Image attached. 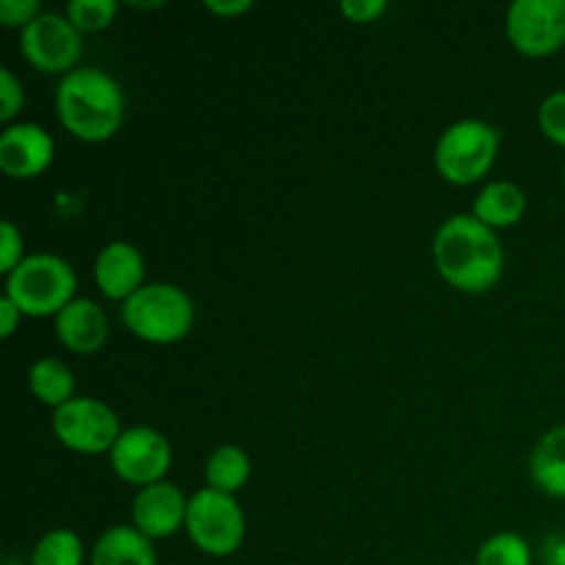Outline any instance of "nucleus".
I'll return each mask as SVG.
<instances>
[{
	"label": "nucleus",
	"mask_w": 565,
	"mask_h": 565,
	"mask_svg": "<svg viewBox=\"0 0 565 565\" xmlns=\"http://www.w3.org/2000/svg\"><path fill=\"white\" fill-rule=\"evenodd\" d=\"M434 265L447 285L478 296L500 285L505 252L497 232L472 213L452 215L436 230Z\"/></svg>",
	"instance_id": "f257e3e1"
},
{
	"label": "nucleus",
	"mask_w": 565,
	"mask_h": 565,
	"mask_svg": "<svg viewBox=\"0 0 565 565\" xmlns=\"http://www.w3.org/2000/svg\"><path fill=\"white\" fill-rule=\"evenodd\" d=\"M55 114L72 138L103 143L114 138L125 121V92L108 72L97 66H77L61 77Z\"/></svg>",
	"instance_id": "f03ea898"
},
{
	"label": "nucleus",
	"mask_w": 565,
	"mask_h": 565,
	"mask_svg": "<svg viewBox=\"0 0 565 565\" xmlns=\"http://www.w3.org/2000/svg\"><path fill=\"white\" fill-rule=\"evenodd\" d=\"M75 268L58 254H28L6 276V298L20 307L22 318H58L75 301Z\"/></svg>",
	"instance_id": "7ed1b4c3"
},
{
	"label": "nucleus",
	"mask_w": 565,
	"mask_h": 565,
	"mask_svg": "<svg viewBox=\"0 0 565 565\" xmlns=\"http://www.w3.org/2000/svg\"><path fill=\"white\" fill-rule=\"evenodd\" d=\"M121 320L138 340L152 345H174L191 334L196 323V307L182 287L152 281L121 303Z\"/></svg>",
	"instance_id": "20e7f679"
},
{
	"label": "nucleus",
	"mask_w": 565,
	"mask_h": 565,
	"mask_svg": "<svg viewBox=\"0 0 565 565\" xmlns=\"http://www.w3.org/2000/svg\"><path fill=\"white\" fill-rule=\"evenodd\" d=\"M500 154V132L480 119H461L436 141L434 163L450 185H475L483 180Z\"/></svg>",
	"instance_id": "39448f33"
},
{
	"label": "nucleus",
	"mask_w": 565,
	"mask_h": 565,
	"mask_svg": "<svg viewBox=\"0 0 565 565\" xmlns=\"http://www.w3.org/2000/svg\"><path fill=\"white\" fill-rule=\"evenodd\" d=\"M185 533L207 557H232L246 541V516L235 497L204 486L188 500Z\"/></svg>",
	"instance_id": "423d86ee"
},
{
	"label": "nucleus",
	"mask_w": 565,
	"mask_h": 565,
	"mask_svg": "<svg viewBox=\"0 0 565 565\" xmlns=\"http://www.w3.org/2000/svg\"><path fill=\"white\" fill-rule=\"evenodd\" d=\"M53 434L66 450L81 456H103L114 450L121 436L119 417L97 397H72L53 412Z\"/></svg>",
	"instance_id": "0eeeda50"
},
{
	"label": "nucleus",
	"mask_w": 565,
	"mask_h": 565,
	"mask_svg": "<svg viewBox=\"0 0 565 565\" xmlns=\"http://www.w3.org/2000/svg\"><path fill=\"white\" fill-rule=\"evenodd\" d=\"M20 53L44 75H70L83 55V33L66 14L42 11L25 31H20Z\"/></svg>",
	"instance_id": "6e6552de"
},
{
	"label": "nucleus",
	"mask_w": 565,
	"mask_h": 565,
	"mask_svg": "<svg viewBox=\"0 0 565 565\" xmlns=\"http://www.w3.org/2000/svg\"><path fill=\"white\" fill-rule=\"evenodd\" d=\"M508 42L527 58H546L565 47V0H516L508 9Z\"/></svg>",
	"instance_id": "1a4fd4ad"
},
{
	"label": "nucleus",
	"mask_w": 565,
	"mask_h": 565,
	"mask_svg": "<svg viewBox=\"0 0 565 565\" xmlns=\"http://www.w3.org/2000/svg\"><path fill=\"white\" fill-rule=\"evenodd\" d=\"M108 458L116 478L138 486V489H147V486L166 480L174 452L160 430L149 428V425H136V428L121 430Z\"/></svg>",
	"instance_id": "9d476101"
},
{
	"label": "nucleus",
	"mask_w": 565,
	"mask_h": 565,
	"mask_svg": "<svg viewBox=\"0 0 565 565\" xmlns=\"http://www.w3.org/2000/svg\"><path fill=\"white\" fill-rule=\"evenodd\" d=\"M53 158V136L33 121H17L0 132V171L11 180H33L44 174Z\"/></svg>",
	"instance_id": "9b49d317"
},
{
	"label": "nucleus",
	"mask_w": 565,
	"mask_h": 565,
	"mask_svg": "<svg viewBox=\"0 0 565 565\" xmlns=\"http://www.w3.org/2000/svg\"><path fill=\"white\" fill-rule=\"evenodd\" d=\"M185 516L188 497L182 494L180 486L169 483V480L138 489V494L132 497V527L147 535L149 541L171 539L177 530H185Z\"/></svg>",
	"instance_id": "f8f14e48"
},
{
	"label": "nucleus",
	"mask_w": 565,
	"mask_h": 565,
	"mask_svg": "<svg viewBox=\"0 0 565 565\" xmlns=\"http://www.w3.org/2000/svg\"><path fill=\"white\" fill-rule=\"evenodd\" d=\"M147 265L141 252L127 241H114L94 259V281L108 301H121L136 296L147 285Z\"/></svg>",
	"instance_id": "ddd939ff"
},
{
	"label": "nucleus",
	"mask_w": 565,
	"mask_h": 565,
	"mask_svg": "<svg viewBox=\"0 0 565 565\" xmlns=\"http://www.w3.org/2000/svg\"><path fill=\"white\" fill-rule=\"evenodd\" d=\"M108 334V315L92 298H75L55 318V337L66 351L77 353V356H92V353L103 351Z\"/></svg>",
	"instance_id": "4468645a"
},
{
	"label": "nucleus",
	"mask_w": 565,
	"mask_h": 565,
	"mask_svg": "<svg viewBox=\"0 0 565 565\" xmlns=\"http://www.w3.org/2000/svg\"><path fill=\"white\" fill-rule=\"evenodd\" d=\"M88 565H158V552L132 524H116L94 541Z\"/></svg>",
	"instance_id": "2eb2a0df"
},
{
	"label": "nucleus",
	"mask_w": 565,
	"mask_h": 565,
	"mask_svg": "<svg viewBox=\"0 0 565 565\" xmlns=\"http://www.w3.org/2000/svg\"><path fill=\"white\" fill-rule=\"evenodd\" d=\"M527 213V196H524L522 188L516 182H489V185L480 191V196L475 199L472 215L478 221H483L489 230H508V226H516L519 221Z\"/></svg>",
	"instance_id": "dca6fc26"
},
{
	"label": "nucleus",
	"mask_w": 565,
	"mask_h": 565,
	"mask_svg": "<svg viewBox=\"0 0 565 565\" xmlns=\"http://www.w3.org/2000/svg\"><path fill=\"white\" fill-rule=\"evenodd\" d=\"M530 478L544 494L565 500V425L541 436L530 456Z\"/></svg>",
	"instance_id": "f3484780"
},
{
	"label": "nucleus",
	"mask_w": 565,
	"mask_h": 565,
	"mask_svg": "<svg viewBox=\"0 0 565 565\" xmlns=\"http://www.w3.org/2000/svg\"><path fill=\"white\" fill-rule=\"evenodd\" d=\"M28 386L42 406H50L55 412L75 397V373L61 359L44 356L33 362L31 373H28Z\"/></svg>",
	"instance_id": "a211bd4d"
},
{
	"label": "nucleus",
	"mask_w": 565,
	"mask_h": 565,
	"mask_svg": "<svg viewBox=\"0 0 565 565\" xmlns=\"http://www.w3.org/2000/svg\"><path fill=\"white\" fill-rule=\"evenodd\" d=\"M252 478V458L243 447L237 445H221L210 452L207 463H204V480L207 489L221 491V494L235 497L243 486Z\"/></svg>",
	"instance_id": "6ab92c4d"
},
{
	"label": "nucleus",
	"mask_w": 565,
	"mask_h": 565,
	"mask_svg": "<svg viewBox=\"0 0 565 565\" xmlns=\"http://www.w3.org/2000/svg\"><path fill=\"white\" fill-rule=\"evenodd\" d=\"M86 546L75 530H50L36 541L31 552V565H83Z\"/></svg>",
	"instance_id": "aec40b11"
},
{
	"label": "nucleus",
	"mask_w": 565,
	"mask_h": 565,
	"mask_svg": "<svg viewBox=\"0 0 565 565\" xmlns=\"http://www.w3.org/2000/svg\"><path fill=\"white\" fill-rule=\"evenodd\" d=\"M475 565H533V552L522 535L497 533L480 546Z\"/></svg>",
	"instance_id": "412c9836"
},
{
	"label": "nucleus",
	"mask_w": 565,
	"mask_h": 565,
	"mask_svg": "<svg viewBox=\"0 0 565 565\" xmlns=\"http://www.w3.org/2000/svg\"><path fill=\"white\" fill-rule=\"evenodd\" d=\"M119 3L116 0H72L66 6V17L81 33H99L116 20Z\"/></svg>",
	"instance_id": "4be33fe9"
},
{
	"label": "nucleus",
	"mask_w": 565,
	"mask_h": 565,
	"mask_svg": "<svg viewBox=\"0 0 565 565\" xmlns=\"http://www.w3.org/2000/svg\"><path fill=\"white\" fill-rule=\"evenodd\" d=\"M539 127L552 143L565 147V92H555L541 103Z\"/></svg>",
	"instance_id": "5701e85b"
},
{
	"label": "nucleus",
	"mask_w": 565,
	"mask_h": 565,
	"mask_svg": "<svg viewBox=\"0 0 565 565\" xmlns=\"http://www.w3.org/2000/svg\"><path fill=\"white\" fill-rule=\"evenodd\" d=\"M25 259V241L11 221L0 224V274L9 276Z\"/></svg>",
	"instance_id": "b1692460"
},
{
	"label": "nucleus",
	"mask_w": 565,
	"mask_h": 565,
	"mask_svg": "<svg viewBox=\"0 0 565 565\" xmlns=\"http://www.w3.org/2000/svg\"><path fill=\"white\" fill-rule=\"evenodd\" d=\"M22 103H25L22 83L17 81V75L9 66H3V70H0V121H3V125H11V119L20 114Z\"/></svg>",
	"instance_id": "393cba45"
},
{
	"label": "nucleus",
	"mask_w": 565,
	"mask_h": 565,
	"mask_svg": "<svg viewBox=\"0 0 565 565\" xmlns=\"http://www.w3.org/2000/svg\"><path fill=\"white\" fill-rule=\"evenodd\" d=\"M39 14H42V3L39 0H0V25L3 28H20V31H25Z\"/></svg>",
	"instance_id": "a878e982"
},
{
	"label": "nucleus",
	"mask_w": 565,
	"mask_h": 565,
	"mask_svg": "<svg viewBox=\"0 0 565 565\" xmlns=\"http://www.w3.org/2000/svg\"><path fill=\"white\" fill-rule=\"evenodd\" d=\"M386 9H390L386 0H345L340 6L342 17L348 22H356V25H367V22L381 20L386 14Z\"/></svg>",
	"instance_id": "bb28decb"
},
{
	"label": "nucleus",
	"mask_w": 565,
	"mask_h": 565,
	"mask_svg": "<svg viewBox=\"0 0 565 565\" xmlns=\"http://www.w3.org/2000/svg\"><path fill=\"white\" fill-rule=\"evenodd\" d=\"M20 320H22V312H20V307H17L14 301H11V298H0V334L6 337V340H9L11 334H14L17 331V326H20Z\"/></svg>",
	"instance_id": "cd10ccee"
},
{
	"label": "nucleus",
	"mask_w": 565,
	"mask_h": 565,
	"mask_svg": "<svg viewBox=\"0 0 565 565\" xmlns=\"http://www.w3.org/2000/svg\"><path fill=\"white\" fill-rule=\"evenodd\" d=\"M204 9L215 17H237V14H246V11L254 9L252 0H207Z\"/></svg>",
	"instance_id": "c85d7f7f"
},
{
	"label": "nucleus",
	"mask_w": 565,
	"mask_h": 565,
	"mask_svg": "<svg viewBox=\"0 0 565 565\" xmlns=\"http://www.w3.org/2000/svg\"><path fill=\"white\" fill-rule=\"evenodd\" d=\"M544 565H565V535H552V539H546Z\"/></svg>",
	"instance_id": "c756f323"
},
{
	"label": "nucleus",
	"mask_w": 565,
	"mask_h": 565,
	"mask_svg": "<svg viewBox=\"0 0 565 565\" xmlns=\"http://www.w3.org/2000/svg\"><path fill=\"white\" fill-rule=\"evenodd\" d=\"M563 182H565V166H563Z\"/></svg>",
	"instance_id": "7c9ffc66"
},
{
	"label": "nucleus",
	"mask_w": 565,
	"mask_h": 565,
	"mask_svg": "<svg viewBox=\"0 0 565 565\" xmlns=\"http://www.w3.org/2000/svg\"><path fill=\"white\" fill-rule=\"evenodd\" d=\"M461 565H475V561L472 563H461Z\"/></svg>",
	"instance_id": "2f4dec72"
}]
</instances>
